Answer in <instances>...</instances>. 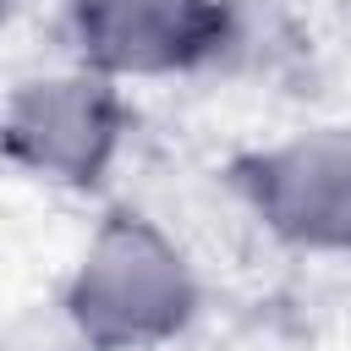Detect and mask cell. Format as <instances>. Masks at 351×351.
I'll list each match as a JSON object with an SVG mask.
<instances>
[{
	"instance_id": "cell-1",
	"label": "cell",
	"mask_w": 351,
	"mask_h": 351,
	"mask_svg": "<svg viewBox=\"0 0 351 351\" xmlns=\"http://www.w3.org/2000/svg\"><path fill=\"white\" fill-rule=\"evenodd\" d=\"M66 313L93 351H148L186 329L197 313V280L154 219L115 208L88 236V252L66 285Z\"/></svg>"
},
{
	"instance_id": "cell-2",
	"label": "cell",
	"mask_w": 351,
	"mask_h": 351,
	"mask_svg": "<svg viewBox=\"0 0 351 351\" xmlns=\"http://www.w3.org/2000/svg\"><path fill=\"white\" fill-rule=\"evenodd\" d=\"M121 132H126L121 88L99 71L38 77L16 88L0 115L5 159L55 186H93L110 170Z\"/></svg>"
},
{
	"instance_id": "cell-3",
	"label": "cell",
	"mask_w": 351,
	"mask_h": 351,
	"mask_svg": "<svg viewBox=\"0 0 351 351\" xmlns=\"http://www.w3.org/2000/svg\"><path fill=\"white\" fill-rule=\"evenodd\" d=\"M252 214L302 252H351V132H296L236 165Z\"/></svg>"
},
{
	"instance_id": "cell-4",
	"label": "cell",
	"mask_w": 351,
	"mask_h": 351,
	"mask_svg": "<svg viewBox=\"0 0 351 351\" xmlns=\"http://www.w3.org/2000/svg\"><path fill=\"white\" fill-rule=\"evenodd\" d=\"M77 49L99 77H170L230 44L219 0H66Z\"/></svg>"
}]
</instances>
